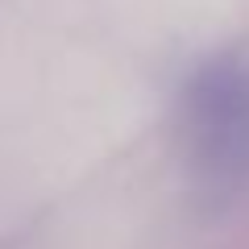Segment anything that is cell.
<instances>
[{
  "instance_id": "1",
  "label": "cell",
  "mask_w": 249,
  "mask_h": 249,
  "mask_svg": "<svg viewBox=\"0 0 249 249\" xmlns=\"http://www.w3.org/2000/svg\"><path fill=\"white\" fill-rule=\"evenodd\" d=\"M175 133L187 178L208 204H229L249 187V62L216 54L183 79Z\"/></svg>"
}]
</instances>
